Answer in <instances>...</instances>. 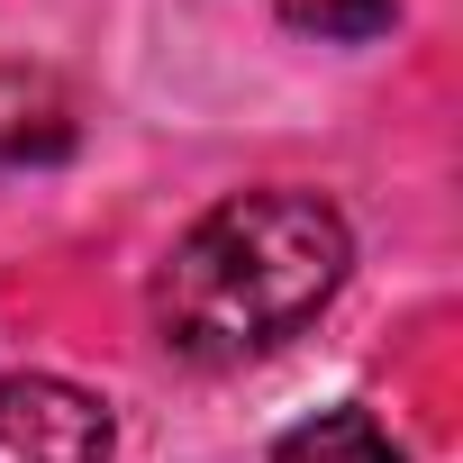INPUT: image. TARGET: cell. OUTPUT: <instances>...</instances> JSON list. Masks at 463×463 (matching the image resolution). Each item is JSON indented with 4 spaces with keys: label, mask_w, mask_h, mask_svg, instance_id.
Segmentation results:
<instances>
[{
    "label": "cell",
    "mask_w": 463,
    "mask_h": 463,
    "mask_svg": "<svg viewBox=\"0 0 463 463\" xmlns=\"http://www.w3.org/2000/svg\"><path fill=\"white\" fill-rule=\"evenodd\" d=\"M354 273V227L327 191L264 182L200 209L146 282L155 345L191 373H237L291 345Z\"/></svg>",
    "instance_id": "1"
},
{
    "label": "cell",
    "mask_w": 463,
    "mask_h": 463,
    "mask_svg": "<svg viewBox=\"0 0 463 463\" xmlns=\"http://www.w3.org/2000/svg\"><path fill=\"white\" fill-rule=\"evenodd\" d=\"M109 409L64 373H0V463H109Z\"/></svg>",
    "instance_id": "2"
},
{
    "label": "cell",
    "mask_w": 463,
    "mask_h": 463,
    "mask_svg": "<svg viewBox=\"0 0 463 463\" xmlns=\"http://www.w3.org/2000/svg\"><path fill=\"white\" fill-rule=\"evenodd\" d=\"M73 155V109L37 73H0V164H64Z\"/></svg>",
    "instance_id": "3"
},
{
    "label": "cell",
    "mask_w": 463,
    "mask_h": 463,
    "mask_svg": "<svg viewBox=\"0 0 463 463\" xmlns=\"http://www.w3.org/2000/svg\"><path fill=\"white\" fill-rule=\"evenodd\" d=\"M273 463H400V445L382 436L373 409H318L309 427H291L273 445Z\"/></svg>",
    "instance_id": "4"
},
{
    "label": "cell",
    "mask_w": 463,
    "mask_h": 463,
    "mask_svg": "<svg viewBox=\"0 0 463 463\" xmlns=\"http://www.w3.org/2000/svg\"><path fill=\"white\" fill-rule=\"evenodd\" d=\"M282 19L309 37H382L400 19V0H282Z\"/></svg>",
    "instance_id": "5"
}]
</instances>
